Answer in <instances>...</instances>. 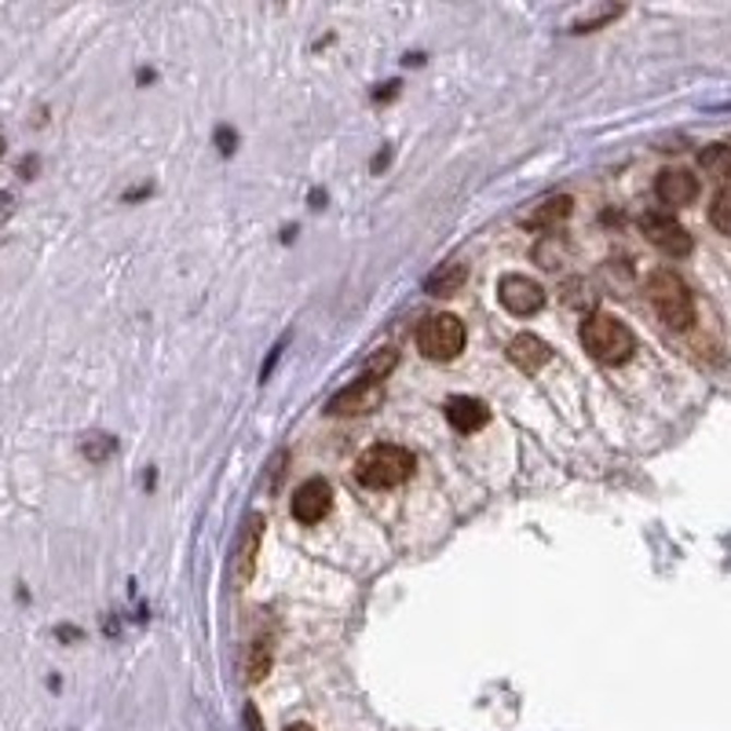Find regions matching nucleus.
Returning a JSON list of instances; mask_svg holds the SVG:
<instances>
[{"label":"nucleus","instance_id":"obj_1","mask_svg":"<svg viewBox=\"0 0 731 731\" xmlns=\"http://www.w3.org/2000/svg\"><path fill=\"white\" fill-rule=\"evenodd\" d=\"M414 468H417V457L406 451V446L378 443L355 462V479L370 490H388V487L406 483V479L414 476Z\"/></svg>","mask_w":731,"mask_h":731},{"label":"nucleus","instance_id":"obj_2","mask_svg":"<svg viewBox=\"0 0 731 731\" xmlns=\"http://www.w3.org/2000/svg\"><path fill=\"white\" fill-rule=\"evenodd\" d=\"M582 348L592 355L603 366H622L633 359L636 351V337L630 326H622L614 315H589L578 329Z\"/></svg>","mask_w":731,"mask_h":731},{"label":"nucleus","instance_id":"obj_3","mask_svg":"<svg viewBox=\"0 0 731 731\" xmlns=\"http://www.w3.org/2000/svg\"><path fill=\"white\" fill-rule=\"evenodd\" d=\"M647 300H651L655 315L670 329H687L695 322V297L681 281V275H673V271H651V278H647Z\"/></svg>","mask_w":731,"mask_h":731},{"label":"nucleus","instance_id":"obj_4","mask_svg":"<svg viewBox=\"0 0 731 731\" xmlns=\"http://www.w3.org/2000/svg\"><path fill=\"white\" fill-rule=\"evenodd\" d=\"M465 322L457 315H432L417 326V348L432 362H451L465 351Z\"/></svg>","mask_w":731,"mask_h":731},{"label":"nucleus","instance_id":"obj_5","mask_svg":"<svg viewBox=\"0 0 731 731\" xmlns=\"http://www.w3.org/2000/svg\"><path fill=\"white\" fill-rule=\"evenodd\" d=\"M384 403V381L378 378H362L351 381L348 388H340L333 399L326 403V414H337V417H355V414H373L378 406Z\"/></svg>","mask_w":731,"mask_h":731},{"label":"nucleus","instance_id":"obj_6","mask_svg":"<svg viewBox=\"0 0 731 731\" xmlns=\"http://www.w3.org/2000/svg\"><path fill=\"white\" fill-rule=\"evenodd\" d=\"M640 231L655 249H662V253H670V256H687L692 253V245H695L692 235H687L670 213H644Z\"/></svg>","mask_w":731,"mask_h":731},{"label":"nucleus","instance_id":"obj_7","mask_svg":"<svg viewBox=\"0 0 731 731\" xmlns=\"http://www.w3.org/2000/svg\"><path fill=\"white\" fill-rule=\"evenodd\" d=\"M498 297H501V304H505V311H512V315H519V319H527L546 308V289L527 275H505L498 281Z\"/></svg>","mask_w":731,"mask_h":731},{"label":"nucleus","instance_id":"obj_8","mask_svg":"<svg viewBox=\"0 0 731 731\" xmlns=\"http://www.w3.org/2000/svg\"><path fill=\"white\" fill-rule=\"evenodd\" d=\"M329 508H333V487L326 479H308V483H300V490L292 494V519L304 527L322 524Z\"/></svg>","mask_w":731,"mask_h":731},{"label":"nucleus","instance_id":"obj_9","mask_svg":"<svg viewBox=\"0 0 731 731\" xmlns=\"http://www.w3.org/2000/svg\"><path fill=\"white\" fill-rule=\"evenodd\" d=\"M260 538H264V516L253 512V516L245 519V527H242V538H238V560H235V582L242 585V589L249 582H253V574H256Z\"/></svg>","mask_w":731,"mask_h":731},{"label":"nucleus","instance_id":"obj_10","mask_svg":"<svg viewBox=\"0 0 731 731\" xmlns=\"http://www.w3.org/2000/svg\"><path fill=\"white\" fill-rule=\"evenodd\" d=\"M655 194L662 197V202L670 205V208L692 205L695 197H698V180L687 169H666V172H658Z\"/></svg>","mask_w":731,"mask_h":731},{"label":"nucleus","instance_id":"obj_11","mask_svg":"<svg viewBox=\"0 0 731 731\" xmlns=\"http://www.w3.org/2000/svg\"><path fill=\"white\" fill-rule=\"evenodd\" d=\"M443 410H446V421H451V428H454V432H462V435L479 432V428L490 421L487 403L472 399V395H454V399H446Z\"/></svg>","mask_w":731,"mask_h":731},{"label":"nucleus","instance_id":"obj_12","mask_svg":"<svg viewBox=\"0 0 731 731\" xmlns=\"http://www.w3.org/2000/svg\"><path fill=\"white\" fill-rule=\"evenodd\" d=\"M508 359L524 373H535L552 359V348L541 337H535V333H516V337L508 340Z\"/></svg>","mask_w":731,"mask_h":731},{"label":"nucleus","instance_id":"obj_13","mask_svg":"<svg viewBox=\"0 0 731 731\" xmlns=\"http://www.w3.org/2000/svg\"><path fill=\"white\" fill-rule=\"evenodd\" d=\"M465 278H468V267L462 260H451V264H439L432 275L424 278V292L428 297H451V292L465 286Z\"/></svg>","mask_w":731,"mask_h":731},{"label":"nucleus","instance_id":"obj_14","mask_svg":"<svg viewBox=\"0 0 731 731\" xmlns=\"http://www.w3.org/2000/svg\"><path fill=\"white\" fill-rule=\"evenodd\" d=\"M571 208H574L571 197L556 194V197H549V202L535 205V213H527L524 224L530 227V231H549V227H556V224H563V219L571 216Z\"/></svg>","mask_w":731,"mask_h":731},{"label":"nucleus","instance_id":"obj_15","mask_svg":"<svg viewBox=\"0 0 731 731\" xmlns=\"http://www.w3.org/2000/svg\"><path fill=\"white\" fill-rule=\"evenodd\" d=\"M271 666H275V644H271V636H256L245 651V684H260L271 673Z\"/></svg>","mask_w":731,"mask_h":731},{"label":"nucleus","instance_id":"obj_16","mask_svg":"<svg viewBox=\"0 0 731 731\" xmlns=\"http://www.w3.org/2000/svg\"><path fill=\"white\" fill-rule=\"evenodd\" d=\"M698 165L717 176V180H731V146L728 143H709L706 151H698Z\"/></svg>","mask_w":731,"mask_h":731},{"label":"nucleus","instance_id":"obj_17","mask_svg":"<svg viewBox=\"0 0 731 731\" xmlns=\"http://www.w3.org/2000/svg\"><path fill=\"white\" fill-rule=\"evenodd\" d=\"M113 451H118V439H113V435L92 432V435L81 439V454H85L88 462H96V465H103L107 457H113Z\"/></svg>","mask_w":731,"mask_h":731},{"label":"nucleus","instance_id":"obj_18","mask_svg":"<svg viewBox=\"0 0 731 731\" xmlns=\"http://www.w3.org/2000/svg\"><path fill=\"white\" fill-rule=\"evenodd\" d=\"M709 224H714L720 235L731 238V187H724V191L714 197V205H709Z\"/></svg>","mask_w":731,"mask_h":731},{"label":"nucleus","instance_id":"obj_19","mask_svg":"<svg viewBox=\"0 0 731 731\" xmlns=\"http://www.w3.org/2000/svg\"><path fill=\"white\" fill-rule=\"evenodd\" d=\"M395 366H399V351H395V348H381L370 362H366V378L384 381V378H388V373L395 370Z\"/></svg>","mask_w":731,"mask_h":731},{"label":"nucleus","instance_id":"obj_20","mask_svg":"<svg viewBox=\"0 0 731 731\" xmlns=\"http://www.w3.org/2000/svg\"><path fill=\"white\" fill-rule=\"evenodd\" d=\"M622 12H625L622 4H608V8H603V12H597V15L578 19V23H574V34H589V29H600L603 23H611V19H619Z\"/></svg>","mask_w":731,"mask_h":731},{"label":"nucleus","instance_id":"obj_21","mask_svg":"<svg viewBox=\"0 0 731 731\" xmlns=\"http://www.w3.org/2000/svg\"><path fill=\"white\" fill-rule=\"evenodd\" d=\"M216 146H219V154H227V158H231L235 146H238V135L231 129H216Z\"/></svg>","mask_w":731,"mask_h":731},{"label":"nucleus","instance_id":"obj_22","mask_svg":"<svg viewBox=\"0 0 731 731\" xmlns=\"http://www.w3.org/2000/svg\"><path fill=\"white\" fill-rule=\"evenodd\" d=\"M245 728L249 731H264V720H260L256 706H245Z\"/></svg>","mask_w":731,"mask_h":731},{"label":"nucleus","instance_id":"obj_23","mask_svg":"<svg viewBox=\"0 0 731 731\" xmlns=\"http://www.w3.org/2000/svg\"><path fill=\"white\" fill-rule=\"evenodd\" d=\"M34 172H37V158H23V165H19V176H23V180H34Z\"/></svg>","mask_w":731,"mask_h":731},{"label":"nucleus","instance_id":"obj_24","mask_svg":"<svg viewBox=\"0 0 731 731\" xmlns=\"http://www.w3.org/2000/svg\"><path fill=\"white\" fill-rule=\"evenodd\" d=\"M56 636H62V640H81V630H73V625H59Z\"/></svg>","mask_w":731,"mask_h":731},{"label":"nucleus","instance_id":"obj_25","mask_svg":"<svg viewBox=\"0 0 731 731\" xmlns=\"http://www.w3.org/2000/svg\"><path fill=\"white\" fill-rule=\"evenodd\" d=\"M12 202H15L12 194H8V191H0V216H8V213H12Z\"/></svg>","mask_w":731,"mask_h":731},{"label":"nucleus","instance_id":"obj_26","mask_svg":"<svg viewBox=\"0 0 731 731\" xmlns=\"http://www.w3.org/2000/svg\"><path fill=\"white\" fill-rule=\"evenodd\" d=\"M286 731H315V728H311V724H289Z\"/></svg>","mask_w":731,"mask_h":731},{"label":"nucleus","instance_id":"obj_27","mask_svg":"<svg viewBox=\"0 0 731 731\" xmlns=\"http://www.w3.org/2000/svg\"><path fill=\"white\" fill-rule=\"evenodd\" d=\"M0 154H4V140H0Z\"/></svg>","mask_w":731,"mask_h":731}]
</instances>
